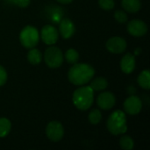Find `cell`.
Returning <instances> with one entry per match:
<instances>
[{
  "label": "cell",
  "mask_w": 150,
  "mask_h": 150,
  "mask_svg": "<svg viewBox=\"0 0 150 150\" xmlns=\"http://www.w3.org/2000/svg\"><path fill=\"white\" fill-rule=\"evenodd\" d=\"M27 61L32 65H37V64L40 63V62L42 61L41 52L35 47L30 48V50L27 54Z\"/></svg>",
  "instance_id": "16"
},
{
  "label": "cell",
  "mask_w": 150,
  "mask_h": 150,
  "mask_svg": "<svg viewBox=\"0 0 150 150\" xmlns=\"http://www.w3.org/2000/svg\"><path fill=\"white\" fill-rule=\"evenodd\" d=\"M7 81V72L5 69L0 65V87L4 85Z\"/></svg>",
  "instance_id": "25"
},
{
  "label": "cell",
  "mask_w": 150,
  "mask_h": 150,
  "mask_svg": "<svg viewBox=\"0 0 150 150\" xmlns=\"http://www.w3.org/2000/svg\"><path fill=\"white\" fill-rule=\"evenodd\" d=\"M44 61L47 66L50 69H57L62 66L64 61L62 50L55 46L51 45L45 50Z\"/></svg>",
  "instance_id": "5"
},
{
  "label": "cell",
  "mask_w": 150,
  "mask_h": 150,
  "mask_svg": "<svg viewBox=\"0 0 150 150\" xmlns=\"http://www.w3.org/2000/svg\"><path fill=\"white\" fill-rule=\"evenodd\" d=\"M76 32V27L74 23L69 19V18H63L59 24V33L61 36L65 39H70Z\"/></svg>",
  "instance_id": "12"
},
{
  "label": "cell",
  "mask_w": 150,
  "mask_h": 150,
  "mask_svg": "<svg viewBox=\"0 0 150 150\" xmlns=\"http://www.w3.org/2000/svg\"><path fill=\"white\" fill-rule=\"evenodd\" d=\"M138 83L139 85L144 89L149 91L150 89V72L149 69H145L142 71L138 76Z\"/></svg>",
  "instance_id": "17"
},
{
  "label": "cell",
  "mask_w": 150,
  "mask_h": 150,
  "mask_svg": "<svg viewBox=\"0 0 150 150\" xmlns=\"http://www.w3.org/2000/svg\"><path fill=\"white\" fill-rule=\"evenodd\" d=\"M97 104L102 110H110L115 105L116 98L114 94L110 91L102 92L97 98Z\"/></svg>",
  "instance_id": "11"
},
{
  "label": "cell",
  "mask_w": 150,
  "mask_h": 150,
  "mask_svg": "<svg viewBox=\"0 0 150 150\" xmlns=\"http://www.w3.org/2000/svg\"><path fill=\"white\" fill-rule=\"evenodd\" d=\"M121 6L125 11L129 13H136L142 7L140 0H121Z\"/></svg>",
  "instance_id": "14"
},
{
  "label": "cell",
  "mask_w": 150,
  "mask_h": 150,
  "mask_svg": "<svg viewBox=\"0 0 150 150\" xmlns=\"http://www.w3.org/2000/svg\"><path fill=\"white\" fill-rule=\"evenodd\" d=\"M72 101L76 108L80 111H87L91 107L94 101V91L90 86L79 87L72 96Z\"/></svg>",
  "instance_id": "2"
},
{
  "label": "cell",
  "mask_w": 150,
  "mask_h": 150,
  "mask_svg": "<svg viewBox=\"0 0 150 150\" xmlns=\"http://www.w3.org/2000/svg\"><path fill=\"white\" fill-rule=\"evenodd\" d=\"M46 135L53 142H60L64 135L63 126L59 121H50L46 127Z\"/></svg>",
  "instance_id": "6"
},
{
  "label": "cell",
  "mask_w": 150,
  "mask_h": 150,
  "mask_svg": "<svg viewBox=\"0 0 150 150\" xmlns=\"http://www.w3.org/2000/svg\"><path fill=\"white\" fill-rule=\"evenodd\" d=\"M106 49L112 54H122L127 47V43L125 39L120 36H113L110 38L105 44Z\"/></svg>",
  "instance_id": "7"
},
{
  "label": "cell",
  "mask_w": 150,
  "mask_h": 150,
  "mask_svg": "<svg viewBox=\"0 0 150 150\" xmlns=\"http://www.w3.org/2000/svg\"><path fill=\"white\" fill-rule=\"evenodd\" d=\"M9 1L11 4H13L14 5H17L18 7H21V8L27 7L31 3V0H9Z\"/></svg>",
  "instance_id": "24"
},
{
  "label": "cell",
  "mask_w": 150,
  "mask_h": 150,
  "mask_svg": "<svg viewBox=\"0 0 150 150\" xmlns=\"http://www.w3.org/2000/svg\"><path fill=\"white\" fill-rule=\"evenodd\" d=\"M108 131L113 135H122L127 131V115L121 110H116L108 118L106 122Z\"/></svg>",
  "instance_id": "3"
},
{
  "label": "cell",
  "mask_w": 150,
  "mask_h": 150,
  "mask_svg": "<svg viewBox=\"0 0 150 150\" xmlns=\"http://www.w3.org/2000/svg\"><path fill=\"white\" fill-rule=\"evenodd\" d=\"M114 18L120 24H125L128 20L127 14L126 13L125 11H121V10H118L114 12Z\"/></svg>",
  "instance_id": "23"
},
{
  "label": "cell",
  "mask_w": 150,
  "mask_h": 150,
  "mask_svg": "<svg viewBox=\"0 0 150 150\" xmlns=\"http://www.w3.org/2000/svg\"><path fill=\"white\" fill-rule=\"evenodd\" d=\"M135 64H136V62H135L134 55L130 53H127L122 57L120 66V69L122 70V72L128 75L134 72L135 69Z\"/></svg>",
  "instance_id": "13"
},
{
  "label": "cell",
  "mask_w": 150,
  "mask_h": 150,
  "mask_svg": "<svg viewBox=\"0 0 150 150\" xmlns=\"http://www.w3.org/2000/svg\"><path fill=\"white\" fill-rule=\"evenodd\" d=\"M40 40V33L38 30L32 25L25 26L19 33V41L25 48L35 47Z\"/></svg>",
  "instance_id": "4"
},
{
  "label": "cell",
  "mask_w": 150,
  "mask_h": 150,
  "mask_svg": "<svg viewBox=\"0 0 150 150\" xmlns=\"http://www.w3.org/2000/svg\"><path fill=\"white\" fill-rule=\"evenodd\" d=\"M90 87L93 90V91H101L107 88L108 86V81L105 77H97L92 78L91 81Z\"/></svg>",
  "instance_id": "15"
},
{
  "label": "cell",
  "mask_w": 150,
  "mask_h": 150,
  "mask_svg": "<svg viewBox=\"0 0 150 150\" xmlns=\"http://www.w3.org/2000/svg\"><path fill=\"white\" fill-rule=\"evenodd\" d=\"M102 120V113L98 109H93L89 113V121L92 125L98 124Z\"/></svg>",
  "instance_id": "21"
},
{
  "label": "cell",
  "mask_w": 150,
  "mask_h": 150,
  "mask_svg": "<svg viewBox=\"0 0 150 150\" xmlns=\"http://www.w3.org/2000/svg\"><path fill=\"white\" fill-rule=\"evenodd\" d=\"M99 7L104 11H111L115 6L114 0H98Z\"/></svg>",
  "instance_id": "22"
},
{
  "label": "cell",
  "mask_w": 150,
  "mask_h": 150,
  "mask_svg": "<svg viewBox=\"0 0 150 150\" xmlns=\"http://www.w3.org/2000/svg\"><path fill=\"white\" fill-rule=\"evenodd\" d=\"M42 41L48 46L54 45L59 39V32L58 30L51 25H46L42 27L40 31V37Z\"/></svg>",
  "instance_id": "8"
},
{
  "label": "cell",
  "mask_w": 150,
  "mask_h": 150,
  "mask_svg": "<svg viewBox=\"0 0 150 150\" xmlns=\"http://www.w3.org/2000/svg\"><path fill=\"white\" fill-rule=\"evenodd\" d=\"M58 3H61L62 4H69L73 2V0H56Z\"/></svg>",
  "instance_id": "26"
},
{
  "label": "cell",
  "mask_w": 150,
  "mask_h": 150,
  "mask_svg": "<svg viewBox=\"0 0 150 150\" xmlns=\"http://www.w3.org/2000/svg\"><path fill=\"white\" fill-rule=\"evenodd\" d=\"M142 109V102L137 96H130L124 102V111L128 115H137Z\"/></svg>",
  "instance_id": "9"
},
{
  "label": "cell",
  "mask_w": 150,
  "mask_h": 150,
  "mask_svg": "<svg viewBox=\"0 0 150 150\" xmlns=\"http://www.w3.org/2000/svg\"><path fill=\"white\" fill-rule=\"evenodd\" d=\"M94 68L87 63H76L69 69L68 72L69 81L76 86H83L90 83L94 77Z\"/></svg>",
  "instance_id": "1"
},
{
  "label": "cell",
  "mask_w": 150,
  "mask_h": 150,
  "mask_svg": "<svg viewBox=\"0 0 150 150\" xmlns=\"http://www.w3.org/2000/svg\"><path fill=\"white\" fill-rule=\"evenodd\" d=\"M120 146L124 150H132L134 147V140L129 135H123L120 139Z\"/></svg>",
  "instance_id": "20"
},
{
  "label": "cell",
  "mask_w": 150,
  "mask_h": 150,
  "mask_svg": "<svg viewBox=\"0 0 150 150\" xmlns=\"http://www.w3.org/2000/svg\"><path fill=\"white\" fill-rule=\"evenodd\" d=\"M79 58H80L79 53L74 48H69L65 53V59L69 64L73 65V64L77 63L79 61Z\"/></svg>",
  "instance_id": "19"
},
{
  "label": "cell",
  "mask_w": 150,
  "mask_h": 150,
  "mask_svg": "<svg viewBox=\"0 0 150 150\" xmlns=\"http://www.w3.org/2000/svg\"><path fill=\"white\" fill-rule=\"evenodd\" d=\"M11 130V123L6 118H0V138L6 137Z\"/></svg>",
  "instance_id": "18"
},
{
  "label": "cell",
  "mask_w": 150,
  "mask_h": 150,
  "mask_svg": "<svg viewBox=\"0 0 150 150\" xmlns=\"http://www.w3.org/2000/svg\"><path fill=\"white\" fill-rule=\"evenodd\" d=\"M127 32L129 34L134 37L144 36L148 32L147 24L141 19H133L128 22L127 26Z\"/></svg>",
  "instance_id": "10"
}]
</instances>
